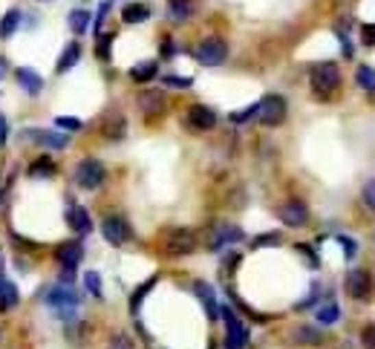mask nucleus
<instances>
[{
  "mask_svg": "<svg viewBox=\"0 0 375 349\" xmlns=\"http://www.w3.org/2000/svg\"><path fill=\"white\" fill-rule=\"evenodd\" d=\"M309 81H312V87H315L317 95H329V93L338 90V84H341V69H338V64H332V61L315 64L312 73H309Z\"/></svg>",
  "mask_w": 375,
  "mask_h": 349,
  "instance_id": "obj_1",
  "label": "nucleus"
},
{
  "mask_svg": "<svg viewBox=\"0 0 375 349\" xmlns=\"http://www.w3.org/2000/svg\"><path fill=\"white\" fill-rule=\"evenodd\" d=\"M104 176H107V171L99 159H84L75 167V185H81L84 191H95L104 182Z\"/></svg>",
  "mask_w": 375,
  "mask_h": 349,
  "instance_id": "obj_2",
  "label": "nucleus"
},
{
  "mask_svg": "<svg viewBox=\"0 0 375 349\" xmlns=\"http://www.w3.org/2000/svg\"><path fill=\"white\" fill-rule=\"evenodd\" d=\"M219 315L226 320V349H243L248 344V329L243 326V320L234 315L228 306H222Z\"/></svg>",
  "mask_w": 375,
  "mask_h": 349,
  "instance_id": "obj_3",
  "label": "nucleus"
},
{
  "mask_svg": "<svg viewBox=\"0 0 375 349\" xmlns=\"http://www.w3.org/2000/svg\"><path fill=\"white\" fill-rule=\"evenodd\" d=\"M226 55H228V47H226V40L222 38H205L202 44L193 49V58H197L199 64H205V67H219L222 61H226Z\"/></svg>",
  "mask_w": 375,
  "mask_h": 349,
  "instance_id": "obj_4",
  "label": "nucleus"
},
{
  "mask_svg": "<svg viewBox=\"0 0 375 349\" xmlns=\"http://www.w3.org/2000/svg\"><path fill=\"white\" fill-rule=\"evenodd\" d=\"M257 116L266 128H277V124L286 119V99L283 95H266V99L257 104Z\"/></svg>",
  "mask_w": 375,
  "mask_h": 349,
  "instance_id": "obj_5",
  "label": "nucleus"
},
{
  "mask_svg": "<svg viewBox=\"0 0 375 349\" xmlns=\"http://www.w3.org/2000/svg\"><path fill=\"white\" fill-rule=\"evenodd\" d=\"M346 291H350V298H355V300H372V291H375L372 274L367 269H352L346 274Z\"/></svg>",
  "mask_w": 375,
  "mask_h": 349,
  "instance_id": "obj_6",
  "label": "nucleus"
},
{
  "mask_svg": "<svg viewBox=\"0 0 375 349\" xmlns=\"http://www.w3.org/2000/svg\"><path fill=\"white\" fill-rule=\"evenodd\" d=\"M197 248V234L188 228H173L165 234V251L168 254H191Z\"/></svg>",
  "mask_w": 375,
  "mask_h": 349,
  "instance_id": "obj_7",
  "label": "nucleus"
},
{
  "mask_svg": "<svg viewBox=\"0 0 375 349\" xmlns=\"http://www.w3.org/2000/svg\"><path fill=\"white\" fill-rule=\"evenodd\" d=\"M277 217H280V222L289 228H303L309 222V208L300 200H291V202H283L277 208Z\"/></svg>",
  "mask_w": 375,
  "mask_h": 349,
  "instance_id": "obj_8",
  "label": "nucleus"
},
{
  "mask_svg": "<svg viewBox=\"0 0 375 349\" xmlns=\"http://www.w3.org/2000/svg\"><path fill=\"white\" fill-rule=\"evenodd\" d=\"M101 234H104V240L107 243H113V245H124L133 237V231H130V226L124 222L121 217H104V222H101Z\"/></svg>",
  "mask_w": 375,
  "mask_h": 349,
  "instance_id": "obj_9",
  "label": "nucleus"
},
{
  "mask_svg": "<svg viewBox=\"0 0 375 349\" xmlns=\"http://www.w3.org/2000/svg\"><path fill=\"white\" fill-rule=\"evenodd\" d=\"M47 300H49L52 309H58V315H73V312H75V306H78V298H75L69 289H64V286L52 289Z\"/></svg>",
  "mask_w": 375,
  "mask_h": 349,
  "instance_id": "obj_10",
  "label": "nucleus"
},
{
  "mask_svg": "<svg viewBox=\"0 0 375 349\" xmlns=\"http://www.w3.org/2000/svg\"><path fill=\"white\" fill-rule=\"evenodd\" d=\"M188 124H191V128H197V130H211L217 124V113L211 107H205V104H193L188 110Z\"/></svg>",
  "mask_w": 375,
  "mask_h": 349,
  "instance_id": "obj_11",
  "label": "nucleus"
},
{
  "mask_svg": "<svg viewBox=\"0 0 375 349\" xmlns=\"http://www.w3.org/2000/svg\"><path fill=\"white\" fill-rule=\"evenodd\" d=\"M81 254H84V248H81V243H64L58 245V251H55V257H58V263L66 269V272H73L78 263H81Z\"/></svg>",
  "mask_w": 375,
  "mask_h": 349,
  "instance_id": "obj_12",
  "label": "nucleus"
},
{
  "mask_svg": "<svg viewBox=\"0 0 375 349\" xmlns=\"http://www.w3.org/2000/svg\"><path fill=\"white\" fill-rule=\"evenodd\" d=\"M243 240V231L234 228V226H217L214 228V237H211V251H219L222 245L228 243H240Z\"/></svg>",
  "mask_w": 375,
  "mask_h": 349,
  "instance_id": "obj_13",
  "label": "nucleus"
},
{
  "mask_svg": "<svg viewBox=\"0 0 375 349\" xmlns=\"http://www.w3.org/2000/svg\"><path fill=\"white\" fill-rule=\"evenodd\" d=\"M26 133H29L35 142L47 145V147H52V150H64V147L69 145V139H66L64 133H49V130H26Z\"/></svg>",
  "mask_w": 375,
  "mask_h": 349,
  "instance_id": "obj_14",
  "label": "nucleus"
},
{
  "mask_svg": "<svg viewBox=\"0 0 375 349\" xmlns=\"http://www.w3.org/2000/svg\"><path fill=\"white\" fill-rule=\"evenodd\" d=\"M138 107L145 110V113H162L165 110V95L159 90H145L142 95H138Z\"/></svg>",
  "mask_w": 375,
  "mask_h": 349,
  "instance_id": "obj_15",
  "label": "nucleus"
},
{
  "mask_svg": "<svg viewBox=\"0 0 375 349\" xmlns=\"http://www.w3.org/2000/svg\"><path fill=\"white\" fill-rule=\"evenodd\" d=\"M66 222H69V226H73L78 234H90L93 231V222H90V214L84 211V208H69V211H66Z\"/></svg>",
  "mask_w": 375,
  "mask_h": 349,
  "instance_id": "obj_16",
  "label": "nucleus"
},
{
  "mask_svg": "<svg viewBox=\"0 0 375 349\" xmlns=\"http://www.w3.org/2000/svg\"><path fill=\"white\" fill-rule=\"evenodd\" d=\"M124 130H128V121H124L119 113H110V116L101 121V133H104L107 139H121Z\"/></svg>",
  "mask_w": 375,
  "mask_h": 349,
  "instance_id": "obj_17",
  "label": "nucleus"
},
{
  "mask_svg": "<svg viewBox=\"0 0 375 349\" xmlns=\"http://www.w3.org/2000/svg\"><path fill=\"white\" fill-rule=\"evenodd\" d=\"M156 73H159V64L156 61H142V64H136L130 69V78L138 81V84H147V81L156 78Z\"/></svg>",
  "mask_w": 375,
  "mask_h": 349,
  "instance_id": "obj_18",
  "label": "nucleus"
},
{
  "mask_svg": "<svg viewBox=\"0 0 375 349\" xmlns=\"http://www.w3.org/2000/svg\"><path fill=\"white\" fill-rule=\"evenodd\" d=\"M171 21H188L193 15V0H168Z\"/></svg>",
  "mask_w": 375,
  "mask_h": 349,
  "instance_id": "obj_19",
  "label": "nucleus"
},
{
  "mask_svg": "<svg viewBox=\"0 0 375 349\" xmlns=\"http://www.w3.org/2000/svg\"><path fill=\"white\" fill-rule=\"evenodd\" d=\"M18 81H21V87L26 93H40V87H44V78H40L38 73H32V69H18Z\"/></svg>",
  "mask_w": 375,
  "mask_h": 349,
  "instance_id": "obj_20",
  "label": "nucleus"
},
{
  "mask_svg": "<svg viewBox=\"0 0 375 349\" xmlns=\"http://www.w3.org/2000/svg\"><path fill=\"white\" fill-rule=\"evenodd\" d=\"M121 18H124V23H142L150 18V9L145 3H128L121 12Z\"/></svg>",
  "mask_w": 375,
  "mask_h": 349,
  "instance_id": "obj_21",
  "label": "nucleus"
},
{
  "mask_svg": "<svg viewBox=\"0 0 375 349\" xmlns=\"http://www.w3.org/2000/svg\"><path fill=\"white\" fill-rule=\"evenodd\" d=\"M295 341L303 344V346H321V344H324V332H317V329H312V326H298Z\"/></svg>",
  "mask_w": 375,
  "mask_h": 349,
  "instance_id": "obj_22",
  "label": "nucleus"
},
{
  "mask_svg": "<svg viewBox=\"0 0 375 349\" xmlns=\"http://www.w3.org/2000/svg\"><path fill=\"white\" fill-rule=\"evenodd\" d=\"M78 61H81V47L78 44H69L66 52L58 58V64H55V69H58V73H66V69H73Z\"/></svg>",
  "mask_w": 375,
  "mask_h": 349,
  "instance_id": "obj_23",
  "label": "nucleus"
},
{
  "mask_svg": "<svg viewBox=\"0 0 375 349\" xmlns=\"http://www.w3.org/2000/svg\"><path fill=\"white\" fill-rule=\"evenodd\" d=\"M197 295H199V298H202V303L208 306V317L217 320L219 309H217V303H214V291H211V286H208V283H197Z\"/></svg>",
  "mask_w": 375,
  "mask_h": 349,
  "instance_id": "obj_24",
  "label": "nucleus"
},
{
  "mask_svg": "<svg viewBox=\"0 0 375 349\" xmlns=\"http://www.w3.org/2000/svg\"><path fill=\"white\" fill-rule=\"evenodd\" d=\"M87 26H90V12H84V9H75V12H69V29H73L75 35L87 32Z\"/></svg>",
  "mask_w": 375,
  "mask_h": 349,
  "instance_id": "obj_25",
  "label": "nucleus"
},
{
  "mask_svg": "<svg viewBox=\"0 0 375 349\" xmlns=\"http://www.w3.org/2000/svg\"><path fill=\"white\" fill-rule=\"evenodd\" d=\"M18 23H21V12L18 9L6 12L3 21H0V38H12V32L18 29Z\"/></svg>",
  "mask_w": 375,
  "mask_h": 349,
  "instance_id": "obj_26",
  "label": "nucleus"
},
{
  "mask_svg": "<svg viewBox=\"0 0 375 349\" xmlns=\"http://www.w3.org/2000/svg\"><path fill=\"white\" fill-rule=\"evenodd\" d=\"M15 303H18V289L0 277V309H9V306H15Z\"/></svg>",
  "mask_w": 375,
  "mask_h": 349,
  "instance_id": "obj_27",
  "label": "nucleus"
},
{
  "mask_svg": "<svg viewBox=\"0 0 375 349\" xmlns=\"http://www.w3.org/2000/svg\"><path fill=\"white\" fill-rule=\"evenodd\" d=\"M341 317V309L335 303H326V306H321V309H317V320H321L324 326H329V324H335V320Z\"/></svg>",
  "mask_w": 375,
  "mask_h": 349,
  "instance_id": "obj_28",
  "label": "nucleus"
},
{
  "mask_svg": "<svg viewBox=\"0 0 375 349\" xmlns=\"http://www.w3.org/2000/svg\"><path fill=\"white\" fill-rule=\"evenodd\" d=\"M55 173V165L49 162V159H40V162H35L32 167H29V176L32 179H40V176H52Z\"/></svg>",
  "mask_w": 375,
  "mask_h": 349,
  "instance_id": "obj_29",
  "label": "nucleus"
},
{
  "mask_svg": "<svg viewBox=\"0 0 375 349\" xmlns=\"http://www.w3.org/2000/svg\"><path fill=\"white\" fill-rule=\"evenodd\" d=\"M355 78H358V84H361L364 90H375V73H372L370 67H361Z\"/></svg>",
  "mask_w": 375,
  "mask_h": 349,
  "instance_id": "obj_30",
  "label": "nucleus"
},
{
  "mask_svg": "<svg viewBox=\"0 0 375 349\" xmlns=\"http://www.w3.org/2000/svg\"><path fill=\"white\" fill-rule=\"evenodd\" d=\"M361 346H364V349H375V326L372 324L361 329Z\"/></svg>",
  "mask_w": 375,
  "mask_h": 349,
  "instance_id": "obj_31",
  "label": "nucleus"
},
{
  "mask_svg": "<svg viewBox=\"0 0 375 349\" xmlns=\"http://www.w3.org/2000/svg\"><path fill=\"white\" fill-rule=\"evenodd\" d=\"M361 197H364V202H367L370 211H375V179H370V182L364 185V191H361Z\"/></svg>",
  "mask_w": 375,
  "mask_h": 349,
  "instance_id": "obj_32",
  "label": "nucleus"
},
{
  "mask_svg": "<svg viewBox=\"0 0 375 349\" xmlns=\"http://www.w3.org/2000/svg\"><path fill=\"white\" fill-rule=\"evenodd\" d=\"M55 124H58V128H64V130H81V128H84V124H81L78 119H66V116H58V119H55Z\"/></svg>",
  "mask_w": 375,
  "mask_h": 349,
  "instance_id": "obj_33",
  "label": "nucleus"
},
{
  "mask_svg": "<svg viewBox=\"0 0 375 349\" xmlns=\"http://www.w3.org/2000/svg\"><path fill=\"white\" fill-rule=\"evenodd\" d=\"M84 280H87V289L93 291V295H95V298H101V283H99V274H95V272H87Z\"/></svg>",
  "mask_w": 375,
  "mask_h": 349,
  "instance_id": "obj_34",
  "label": "nucleus"
},
{
  "mask_svg": "<svg viewBox=\"0 0 375 349\" xmlns=\"http://www.w3.org/2000/svg\"><path fill=\"white\" fill-rule=\"evenodd\" d=\"M338 243L343 245V254L350 257V260L358 254V245H355V240H350V237H338Z\"/></svg>",
  "mask_w": 375,
  "mask_h": 349,
  "instance_id": "obj_35",
  "label": "nucleus"
},
{
  "mask_svg": "<svg viewBox=\"0 0 375 349\" xmlns=\"http://www.w3.org/2000/svg\"><path fill=\"white\" fill-rule=\"evenodd\" d=\"M154 283H156V277H150V280H147V283H145V286H142V289H138V291H136V295H133V309H138V303H142V298H145V291H147L150 286H154Z\"/></svg>",
  "mask_w": 375,
  "mask_h": 349,
  "instance_id": "obj_36",
  "label": "nucleus"
},
{
  "mask_svg": "<svg viewBox=\"0 0 375 349\" xmlns=\"http://www.w3.org/2000/svg\"><path fill=\"white\" fill-rule=\"evenodd\" d=\"M361 38H364V44H367V47H375V23L364 26V29H361Z\"/></svg>",
  "mask_w": 375,
  "mask_h": 349,
  "instance_id": "obj_37",
  "label": "nucleus"
},
{
  "mask_svg": "<svg viewBox=\"0 0 375 349\" xmlns=\"http://www.w3.org/2000/svg\"><path fill=\"white\" fill-rule=\"evenodd\" d=\"M110 40H113V35H101V40H99V58H110Z\"/></svg>",
  "mask_w": 375,
  "mask_h": 349,
  "instance_id": "obj_38",
  "label": "nucleus"
},
{
  "mask_svg": "<svg viewBox=\"0 0 375 349\" xmlns=\"http://www.w3.org/2000/svg\"><path fill=\"white\" fill-rule=\"evenodd\" d=\"M252 116H257V104H252V107H245V110H243V113H234L231 119H234V121H248V119H252Z\"/></svg>",
  "mask_w": 375,
  "mask_h": 349,
  "instance_id": "obj_39",
  "label": "nucleus"
},
{
  "mask_svg": "<svg viewBox=\"0 0 375 349\" xmlns=\"http://www.w3.org/2000/svg\"><path fill=\"white\" fill-rule=\"evenodd\" d=\"M168 87H191V78H179V75H168L165 78Z\"/></svg>",
  "mask_w": 375,
  "mask_h": 349,
  "instance_id": "obj_40",
  "label": "nucleus"
},
{
  "mask_svg": "<svg viewBox=\"0 0 375 349\" xmlns=\"http://www.w3.org/2000/svg\"><path fill=\"white\" fill-rule=\"evenodd\" d=\"M110 349H133V344H130V338H124V335H116Z\"/></svg>",
  "mask_w": 375,
  "mask_h": 349,
  "instance_id": "obj_41",
  "label": "nucleus"
},
{
  "mask_svg": "<svg viewBox=\"0 0 375 349\" xmlns=\"http://www.w3.org/2000/svg\"><path fill=\"white\" fill-rule=\"evenodd\" d=\"M266 243H280V237H277V234H266V237H260V240H257L254 245L260 248V245H266Z\"/></svg>",
  "mask_w": 375,
  "mask_h": 349,
  "instance_id": "obj_42",
  "label": "nucleus"
},
{
  "mask_svg": "<svg viewBox=\"0 0 375 349\" xmlns=\"http://www.w3.org/2000/svg\"><path fill=\"white\" fill-rule=\"evenodd\" d=\"M6 133H9V128H6V119L0 116V147L6 145Z\"/></svg>",
  "mask_w": 375,
  "mask_h": 349,
  "instance_id": "obj_43",
  "label": "nucleus"
},
{
  "mask_svg": "<svg viewBox=\"0 0 375 349\" xmlns=\"http://www.w3.org/2000/svg\"><path fill=\"white\" fill-rule=\"evenodd\" d=\"M162 52H165V55H173V52H176V47L171 44V38H165V47H162Z\"/></svg>",
  "mask_w": 375,
  "mask_h": 349,
  "instance_id": "obj_44",
  "label": "nucleus"
},
{
  "mask_svg": "<svg viewBox=\"0 0 375 349\" xmlns=\"http://www.w3.org/2000/svg\"><path fill=\"white\" fill-rule=\"evenodd\" d=\"M3 73H6V61H3V58H0V75H3Z\"/></svg>",
  "mask_w": 375,
  "mask_h": 349,
  "instance_id": "obj_45",
  "label": "nucleus"
}]
</instances>
